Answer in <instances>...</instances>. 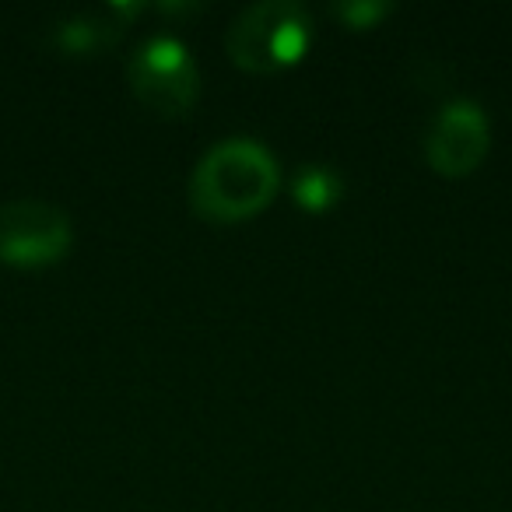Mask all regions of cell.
<instances>
[{
    "mask_svg": "<svg viewBox=\"0 0 512 512\" xmlns=\"http://www.w3.org/2000/svg\"><path fill=\"white\" fill-rule=\"evenodd\" d=\"M281 186L278 158L253 137H225L200 155L190 176V204L200 218L246 221L274 200Z\"/></svg>",
    "mask_w": 512,
    "mask_h": 512,
    "instance_id": "1",
    "label": "cell"
},
{
    "mask_svg": "<svg viewBox=\"0 0 512 512\" xmlns=\"http://www.w3.org/2000/svg\"><path fill=\"white\" fill-rule=\"evenodd\" d=\"M313 43V18L295 0H256L228 25L225 50L246 74H278L295 67Z\"/></svg>",
    "mask_w": 512,
    "mask_h": 512,
    "instance_id": "2",
    "label": "cell"
},
{
    "mask_svg": "<svg viewBox=\"0 0 512 512\" xmlns=\"http://www.w3.org/2000/svg\"><path fill=\"white\" fill-rule=\"evenodd\" d=\"M127 78L137 99L158 116H186L200 95L197 60L176 36H155L137 46Z\"/></svg>",
    "mask_w": 512,
    "mask_h": 512,
    "instance_id": "3",
    "label": "cell"
},
{
    "mask_svg": "<svg viewBox=\"0 0 512 512\" xmlns=\"http://www.w3.org/2000/svg\"><path fill=\"white\" fill-rule=\"evenodd\" d=\"M74 246V225L57 204L8 200L0 204V264L18 271L60 264Z\"/></svg>",
    "mask_w": 512,
    "mask_h": 512,
    "instance_id": "4",
    "label": "cell"
},
{
    "mask_svg": "<svg viewBox=\"0 0 512 512\" xmlns=\"http://www.w3.org/2000/svg\"><path fill=\"white\" fill-rule=\"evenodd\" d=\"M491 148V127L481 106L470 99H453L435 113L425 134V158L439 176H470Z\"/></svg>",
    "mask_w": 512,
    "mask_h": 512,
    "instance_id": "5",
    "label": "cell"
},
{
    "mask_svg": "<svg viewBox=\"0 0 512 512\" xmlns=\"http://www.w3.org/2000/svg\"><path fill=\"white\" fill-rule=\"evenodd\" d=\"M137 11H141L137 4H109V8H102V11L74 15L57 25L53 39H57V46L64 53L88 57V53H99V50H106V46H113Z\"/></svg>",
    "mask_w": 512,
    "mask_h": 512,
    "instance_id": "6",
    "label": "cell"
},
{
    "mask_svg": "<svg viewBox=\"0 0 512 512\" xmlns=\"http://www.w3.org/2000/svg\"><path fill=\"white\" fill-rule=\"evenodd\" d=\"M341 193H344V179L334 165H320V162L302 165L292 179L295 204L309 214H323V211H330V207H337L341 204Z\"/></svg>",
    "mask_w": 512,
    "mask_h": 512,
    "instance_id": "7",
    "label": "cell"
},
{
    "mask_svg": "<svg viewBox=\"0 0 512 512\" xmlns=\"http://www.w3.org/2000/svg\"><path fill=\"white\" fill-rule=\"evenodd\" d=\"M386 15H390L386 0H348V4H334V18L348 25V29H372Z\"/></svg>",
    "mask_w": 512,
    "mask_h": 512,
    "instance_id": "8",
    "label": "cell"
}]
</instances>
